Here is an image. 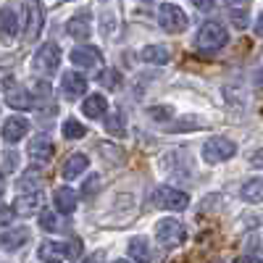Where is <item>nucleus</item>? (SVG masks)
I'll use <instances>...</instances> for the list:
<instances>
[{
  "label": "nucleus",
  "instance_id": "1",
  "mask_svg": "<svg viewBox=\"0 0 263 263\" xmlns=\"http://www.w3.org/2000/svg\"><path fill=\"white\" fill-rule=\"evenodd\" d=\"M227 42H229V32H227L224 24H218V21H205L200 27V32H197V37H195V45L205 53L221 50Z\"/></svg>",
  "mask_w": 263,
  "mask_h": 263
},
{
  "label": "nucleus",
  "instance_id": "2",
  "mask_svg": "<svg viewBox=\"0 0 263 263\" xmlns=\"http://www.w3.org/2000/svg\"><path fill=\"white\" fill-rule=\"evenodd\" d=\"M58 66H61V48L53 45V42H45L32 58V69L42 77H53L58 74Z\"/></svg>",
  "mask_w": 263,
  "mask_h": 263
},
{
  "label": "nucleus",
  "instance_id": "3",
  "mask_svg": "<svg viewBox=\"0 0 263 263\" xmlns=\"http://www.w3.org/2000/svg\"><path fill=\"white\" fill-rule=\"evenodd\" d=\"M45 24V8L42 0H24V40L34 42Z\"/></svg>",
  "mask_w": 263,
  "mask_h": 263
},
{
  "label": "nucleus",
  "instance_id": "4",
  "mask_svg": "<svg viewBox=\"0 0 263 263\" xmlns=\"http://www.w3.org/2000/svg\"><path fill=\"white\" fill-rule=\"evenodd\" d=\"M156 237H158L161 248L174 250V248L184 245V239H187V229H184L179 221H174V218H163V221H158V227H156Z\"/></svg>",
  "mask_w": 263,
  "mask_h": 263
},
{
  "label": "nucleus",
  "instance_id": "5",
  "mask_svg": "<svg viewBox=\"0 0 263 263\" xmlns=\"http://www.w3.org/2000/svg\"><path fill=\"white\" fill-rule=\"evenodd\" d=\"M158 24H161V29L168 32V34H179V32L187 29L190 18H187V13H184L179 6L163 3V6L158 8Z\"/></svg>",
  "mask_w": 263,
  "mask_h": 263
},
{
  "label": "nucleus",
  "instance_id": "6",
  "mask_svg": "<svg viewBox=\"0 0 263 263\" xmlns=\"http://www.w3.org/2000/svg\"><path fill=\"white\" fill-rule=\"evenodd\" d=\"M237 153V145L227 137H211L205 145H203V161L205 163H221V161H229L234 158Z\"/></svg>",
  "mask_w": 263,
  "mask_h": 263
},
{
  "label": "nucleus",
  "instance_id": "7",
  "mask_svg": "<svg viewBox=\"0 0 263 263\" xmlns=\"http://www.w3.org/2000/svg\"><path fill=\"white\" fill-rule=\"evenodd\" d=\"M153 200H156V205L163 208V211H184L190 205L187 192L174 190V187H158L153 192Z\"/></svg>",
  "mask_w": 263,
  "mask_h": 263
},
{
  "label": "nucleus",
  "instance_id": "8",
  "mask_svg": "<svg viewBox=\"0 0 263 263\" xmlns=\"http://www.w3.org/2000/svg\"><path fill=\"white\" fill-rule=\"evenodd\" d=\"M71 63L82 66V69H98V66H103V55L95 45H77L71 50Z\"/></svg>",
  "mask_w": 263,
  "mask_h": 263
},
{
  "label": "nucleus",
  "instance_id": "9",
  "mask_svg": "<svg viewBox=\"0 0 263 263\" xmlns=\"http://www.w3.org/2000/svg\"><path fill=\"white\" fill-rule=\"evenodd\" d=\"M53 153H55V145H53V140H50L48 135H37V137L29 142V156H32V161H37V163H48V161L53 158Z\"/></svg>",
  "mask_w": 263,
  "mask_h": 263
},
{
  "label": "nucleus",
  "instance_id": "10",
  "mask_svg": "<svg viewBox=\"0 0 263 263\" xmlns=\"http://www.w3.org/2000/svg\"><path fill=\"white\" fill-rule=\"evenodd\" d=\"M61 87H63V95H66V98L77 100V98H82V95L87 92V79H84L79 71H66Z\"/></svg>",
  "mask_w": 263,
  "mask_h": 263
},
{
  "label": "nucleus",
  "instance_id": "11",
  "mask_svg": "<svg viewBox=\"0 0 263 263\" xmlns=\"http://www.w3.org/2000/svg\"><path fill=\"white\" fill-rule=\"evenodd\" d=\"M27 132H29V121H27L24 116H11V119L3 124V140L13 145V142H18V140H24Z\"/></svg>",
  "mask_w": 263,
  "mask_h": 263
},
{
  "label": "nucleus",
  "instance_id": "12",
  "mask_svg": "<svg viewBox=\"0 0 263 263\" xmlns=\"http://www.w3.org/2000/svg\"><path fill=\"white\" fill-rule=\"evenodd\" d=\"M40 203H42V197H40V192H21L18 197H16V203H13V208H16V213L18 216H34L37 211H40Z\"/></svg>",
  "mask_w": 263,
  "mask_h": 263
},
{
  "label": "nucleus",
  "instance_id": "13",
  "mask_svg": "<svg viewBox=\"0 0 263 263\" xmlns=\"http://www.w3.org/2000/svg\"><path fill=\"white\" fill-rule=\"evenodd\" d=\"M53 200H55L58 213L69 216V213H74V208H77V192H74L71 187H58L55 195H53Z\"/></svg>",
  "mask_w": 263,
  "mask_h": 263
},
{
  "label": "nucleus",
  "instance_id": "14",
  "mask_svg": "<svg viewBox=\"0 0 263 263\" xmlns=\"http://www.w3.org/2000/svg\"><path fill=\"white\" fill-rule=\"evenodd\" d=\"M82 111L87 119H103L108 114V100L98 92V95H90V98H84L82 103Z\"/></svg>",
  "mask_w": 263,
  "mask_h": 263
},
{
  "label": "nucleus",
  "instance_id": "15",
  "mask_svg": "<svg viewBox=\"0 0 263 263\" xmlns=\"http://www.w3.org/2000/svg\"><path fill=\"white\" fill-rule=\"evenodd\" d=\"M29 242V229L27 227H18V229H8L0 234V245H3L6 250H16L21 245Z\"/></svg>",
  "mask_w": 263,
  "mask_h": 263
},
{
  "label": "nucleus",
  "instance_id": "16",
  "mask_svg": "<svg viewBox=\"0 0 263 263\" xmlns=\"http://www.w3.org/2000/svg\"><path fill=\"white\" fill-rule=\"evenodd\" d=\"M87 166H90V158L84 156V153H74V156L63 163V179H77L79 174H84L87 171Z\"/></svg>",
  "mask_w": 263,
  "mask_h": 263
},
{
  "label": "nucleus",
  "instance_id": "17",
  "mask_svg": "<svg viewBox=\"0 0 263 263\" xmlns=\"http://www.w3.org/2000/svg\"><path fill=\"white\" fill-rule=\"evenodd\" d=\"M6 103L11 108H18V111H29L32 108V95L24 90V87H6Z\"/></svg>",
  "mask_w": 263,
  "mask_h": 263
},
{
  "label": "nucleus",
  "instance_id": "18",
  "mask_svg": "<svg viewBox=\"0 0 263 263\" xmlns=\"http://www.w3.org/2000/svg\"><path fill=\"white\" fill-rule=\"evenodd\" d=\"M66 32H69L74 40H87L90 37V16L87 13H82V16H74V18H69V24H66Z\"/></svg>",
  "mask_w": 263,
  "mask_h": 263
},
{
  "label": "nucleus",
  "instance_id": "19",
  "mask_svg": "<svg viewBox=\"0 0 263 263\" xmlns=\"http://www.w3.org/2000/svg\"><path fill=\"white\" fill-rule=\"evenodd\" d=\"M18 16H16V11L11 8V6H6V8H0V29H3V34L6 37H16V32H18Z\"/></svg>",
  "mask_w": 263,
  "mask_h": 263
},
{
  "label": "nucleus",
  "instance_id": "20",
  "mask_svg": "<svg viewBox=\"0 0 263 263\" xmlns=\"http://www.w3.org/2000/svg\"><path fill=\"white\" fill-rule=\"evenodd\" d=\"M69 255L63 245H55V242H42L40 245V258L42 263H63V258Z\"/></svg>",
  "mask_w": 263,
  "mask_h": 263
},
{
  "label": "nucleus",
  "instance_id": "21",
  "mask_svg": "<svg viewBox=\"0 0 263 263\" xmlns=\"http://www.w3.org/2000/svg\"><path fill=\"white\" fill-rule=\"evenodd\" d=\"M239 197H242L245 203H260L263 200V179H250L242 184L239 190Z\"/></svg>",
  "mask_w": 263,
  "mask_h": 263
},
{
  "label": "nucleus",
  "instance_id": "22",
  "mask_svg": "<svg viewBox=\"0 0 263 263\" xmlns=\"http://www.w3.org/2000/svg\"><path fill=\"white\" fill-rule=\"evenodd\" d=\"M129 255L135 258V263H150V245L145 237H135L129 242Z\"/></svg>",
  "mask_w": 263,
  "mask_h": 263
},
{
  "label": "nucleus",
  "instance_id": "23",
  "mask_svg": "<svg viewBox=\"0 0 263 263\" xmlns=\"http://www.w3.org/2000/svg\"><path fill=\"white\" fill-rule=\"evenodd\" d=\"M105 132L114 137H124L126 135V116L121 111H114L111 116H105Z\"/></svg>",
  "mask_w": 263,
  "mask_h": 263
},
{
  "label": "nucleus",
  "instance_id": "24",
  "mask_svg": "<svg viewBox=\"0 0 263 263\" xmlns=\"http://www.w3.org/2000/svg\"><path fill=\"white\" fill-rule=\"evenodd\" d=\"M142 61L145 63H156V66H163L168 61V50L163 45H147L142 50Z\"/></svg>",
  "mask_w": 263,
  "mask_h": 263
},
{
  "label": "nucleus",
  "instance_id": "25",
  "mask_svg": "<svg viewBox=\"0 0 263 263\" xmlns=\"http://www.w3.org/2000/svg\"><path fill=\"white\" fill-rule=\"evenodd\" d=\"M87 135V126L84 124H79L77 119H69L63 124V137L66 140H79V137H84Z\"/></svg>",
  "mask_w": 263,
  "mask_h": 263
},
{
  "label": "nucleus",
  "instance_id": "26",
  "mask_svg": "<svg viewBox=\"0 0 263 263\" xmlns=\"http://www.w3.org/2000/svg\"><path fill=\"white\" fill-rule=\"evenodd\" d=\"M40 227L45 232H55L58 229V213L53 211H40Z\"/></svg>",
  "mask_w": 263,
  "mask_h": 263
},
{
  "label": "nucleus",
  "instance_id": "27",
  "mask_svg": "<svg viewBox=\"0 0 263 263\" xmlns=\"http://www.w3.org/2000/svg\"><path fill=\"white\" fill-rule=\"evenodd\" d=\"M98 187H100V177H98V174H92V177L84 182V187H82V197H92L98 192Z\"/></svg>",
  "mask_w": 263,
  "mask_h": 263
},
{
  "label": "nucleus",
  "instance_id": "28",
  "mask_svg": "<svg viewBox=\"0 0 263 263\" xmlns=\"http://www.w3.org/2000/svg\"><path fill=\"white\" fill-rule=\"evenodd\" d=\"M229 18H232V24H234L237 29H245V27H248V11H239V8H232Z\"/></svg>",
  "mask_w": 263,
  "mask_h": 263
},
{
  "label": "nucleus",
  "instance_id": "29",
  "mask_svg": "<svg viewBox=\"0 0 263 263\" xmlns=\"http://www.w3.org/2000/svg\"><path fill=\"white\" fill-rule=\"evenodd\" d=\"M150 116L158 119V121H168V119L174 116V111H171L168 105H153V108H150Z\"/></svg>",
  "mask_w": 263,
  "mask_h": 263
},
{
  "label": "nucleus",
  "instance_id": "30",
  "mask_svg": "<svg viewBox=\"0 0 263 263\" xmlns=\"http://www.w3.org/2000/svg\"><path fill=\"white\" fill-rule=\"evenodd\" d=\"M13 218H16V208L13 205H0V227L13 224Z\"/></svg>",
  "mask_w": 263,
  "mask_h": 263
},
{
  "label": "nucleus",
  "instance_id": "31",
  "mask_svg": "<svg viewBox=\"0 0 263 263\" xmlns=\"http://www.w3.org/2000/svg\"><path fill=\"white\" fill-rule=\"evenodd\" d=\"M100 79L108 84V90H119V87H121V82H119V71H114V69H111V71H105Z\"/></svg>",
  "mask_w": 263,
  "mask_h": 263
},
{
  "label": "nucleus",
  "instance_id": "32",
  "mask_svg": "<svg viewBox=\"0 0 263 263\" xmlns=\"http://www.w3.org/2000/svg\"><path fill=\"white\" fill-rule=\"evenodd\" d=\"M32 92H34L37 98H50L53 90H50V84H48V82H34V84H32Z\"/></svg>",
  "mask_w": 263,
  "mask_h": 263
},
{
  "label": "nucleus",
  "instance_id": "33",
  "mask_svg": "<svg viewBox=\"0 0 263 263\" xmlns=\"http://www.w3.org/2000/svg\"><path fill=\"white\" fill-rule=\"evenodd\" d=\"M82 250H84V245H82V239H71V245L69 248H66V253H69V258H79L82 255Z\"/></svg>",
  "mask_w": 263,
  "mask_h": 263
},
{
  "label": "nucleus",
  "instance_id": "34",
  "mask_svg": "<svg viewBox=\"0 0 263 263\" xmlns=\"http://www.w3.org/2000/svg\"><path fill=\"white\" fill-rule=\"evenodd\" d=\"M98 150L103 153L105 158H111V161H119V156H116V153H114V150H116L114 145H108V142H100V147H98Z\"/></svg>",
  "mask_w": 263,
  "mask_h": 263
},
{
  "label": "nucleus",
  "instance_id": "35",
  "mask_svg": "<svg viewBox=\"0 0 263 263\" xmlns=\"http://www.w3.org/2000/svg\"><path fill=\"white\" fill-rule=\"evenodd\" d=\"M250 166H255V168H263V147H260V150H255L253 156H250Z\"/></svg>",
  "mask_w": 263,
  "mask_h": 263
},
{
  "label": "nucleus",
  "instance_id": "36",
  "mask_svg": "<svg viewBox=\"0 0 263 263\" xmlns=\"http://www.w3.org/2000/svg\"><path fill=\"white\" fill-rule=\"evenodd\" d=\"M192 3H195V8H200V11H211L216 6V0H192Z\"/></svg>",
  "mask_w": 263,
  "mask_h": 263
},
{
  "label": "nucleus",
  "instance_id": "37",
  "mask_svg": "<svg viewBox=\"0 0 263 263\" xmlns=\"http://www.w3.org/2000/svg\"><path fill=\"white\" fill-rule=\"evenodd\" d=\"M255 34L258 37H263V13L258 16V21H255Z\"/></svg>",
  "mask_w": 263,
  "mask_h": 263
},
{
  "label": "nucleus",
  "instance_id": "38",
  "mask_svg": "<svg viewBox=\"0 0 263 263\" xmlns=\"http://www.w3.org/2000/svg\"><path fill=\"white\" fill-rule=\"evenodd\" d=\"M229 6H245V3H250V0H227Z\"/></svg>",
  "mask_w": 263,
  "mask_h": 263
},
{
  "label": "nucleus",
  "instance_id": "39",
  "mask_svg": "<svg viewBox=\"0 0 263 263\" xmlns=\"http://www.w3.org/2000/svg\"><path fill=\"white\" fill-rule=\"evenodd\" d=\"M255 84H258V87H263V69L255 74Z\"/></svg>",
  "mask_w": 263,
  "mask_h": 263
},
{
  "label": "nucleus",
  "instance_id": "40",
  "mask_svg": "<svg viewBox=\"0 0 263 263\" xmlns=\"http://www.w3.org/2000/svg\"><path fill=\"white\" fill-rule=\"evenodd\" d=\"M87 263H103V255H92V258H87Z\"/></svg>",
  "mask_w": 263,
  "mask_h": 263
},
{
  "label": "nucleus",
  "instance_id": "41",
  "mask_svg": "<svg viewBox=\"0 0 263 263\" xmlns=\"http://www.w3.org/2000/svg\"><path fill=\"white\" fill-rule=\"evenodd\" d=\"M237 263H250V258H248V255H242V258H239Z\"/></svg>",
  "mask_w": 263,
  "mask_h": 263
},
{
  "label": "nucleus",
  "instance_id": "42",
  "mask_svg": "<svg viewBox=\"0 0 263 263\" xmlns=\"http://www.w3.org/2000/svg\"><path fill=\"white\" fill-rule=\"evenodd\" d=\"M255 263H263V250L258 253V258H255Z\"/></svg>",
  "mask_w": 263,
  "mask_h": 263
},
{
  "label": "nucleus",
  "instance_id": "43",
  "mask_svg": "<svg viewBox=\"0 0 263 263\" xmlns=\"http://www.w3.org/2000/svg\"><path fill=\"white\" fill-rule=\"evenodd\" d=\"M0 195H3V179H0Z\"/></svg>",
  "mask_w": 263,
  "mask_h": 263
},
{
  "label": "nucleus",
  "instance_id": "44",
  "mask_svg": "<svg viewBox=\"0 0 263 263\" xmlns=\"http://www.w3.org/2000/svg\"><path fill=\"white\" fill-rule=\"evenodd\" d=\"M114 263H129V260H121V258H119V260H114Z\"/></svg>",
  "mask_w": 263,
  "mask_h": 263
},
{
  "label": "nucleus",
  "instance_id": "45",
  "mask_svg": "<svg viewBox=\"0 0 263 263\" xmlns=\"http://www.w3.org/2000/svg\"><path fill=\"white\" fill-rule=\"evenodd\" d=\"M142 3H150V0H142Z\"/></svg>",
  "mask_w": 263,
  "mask_h": 263
}]
</instances>
